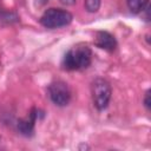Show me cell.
Wrapping results in <instances>:
<instances>
[{"label": "cell", "mask_w": 151, "mask_h": 151, "mask_svg": "<svg viewBox=\"0 0 151 151\" xmlns=\"http://www.w3.org/2000/svg\"><path fill=\"white\" fill-rule=\"evenodd\" d=\"M72 20L73 15L68 11L52 7L44 12L39 21L46 28H59L70 25Z\"/></svg>", "instance_id": "cell-3"}, {"label": "cell", "mask_w": 151, "mask_h": 151, "mask_svg": "<svg viewBox=\"0 0 151 151\" xmlns=\"http://www.w3.org/2000/svg\"><path fill=\"white\" fill-rule=\"evenodd\" d=\"M144 106L146 107L147 111H150L151 109V99H150V90L146 91L145 93V97H144Z\"/></svg>", "instance_id": "cell-9"}, {"label": "cell", "mask_w": 151, "mask_h": 151, "mask_svg": "<svg viewBox=\"0 0 151 151\" xmlns=\"http://www.w3.org/2000/svg\"><path fill=\"white\" fill-rule=\"evenodd\" d=\"M81 149H90V147H88L86 144H81V145L79 146V150H81Z\"/></svg>", "instance_id": "cell-11"}, {"label": "cell", "mask_w": 151, "mask_h": 151, "mask_svg": "<svg viewBox=\"0 0 151 151\" xmlns=\"http://www.w3.org/2000/svg\"><path fill=\"white\" fill-rule=\"evenodd\" d=\"M48 96L51 101L57 106H66L71 100V90L68 85L63 80H57L50 84Z\"/></svg>", "instance_id": "cell-4"}, {"label": "cell", "mask_w": 151, "mask_h": 151, "mask_svg": "<svg viewBox=\"0 0 151 151\" xmlns=\"http://www.w3.org/2000/svg\"><path fill=\"white\" fill-rule=\"evenodd\" d=\"M126 2L130 12L133 14L144 12V9L149 6V0H127Z\"/></svg>", "instance_id": "cell-7"}, {"label": "cell", "mask_w": 151, "mask_h": 151, "mask_svg": "<svg viewBox=\"0 0 151 151\" xmlns=\"http://www.w3.org/2000/svg\"><path fill=\"white\" fill-rule=\"evenodd\" d=\"M63 5H67V6H70V5H73L74 2H76V0H59Z\"/></svg>", "instance_id": "cell-10"}, {"label": "cell", "mask_w": 151, "mask_h": 151, "mask_svg": "<svg viewBox=\"0 0 151 151\" xmlns=\"http://www.w3.org/2000/svg\"><path fill=\"white\" fill-rule=\"evenodd\" d=\"M92 63V51L87 45H76L63 57L61 67L65 71H80L87 68Z\"/></svg>", "instance_id": "cell-1"}, {"label": "cell", "mask_w": 151, "mask_h": 151, "mask_svg": "<svg viewBox=\"0 0 151 151\" xmlns=\"http://www.w3.org/2000/svg\"><path fill=\"white\" fill-rule=\"evenodd\" d=\"M93 105L98 111H104L111 100L112 88L110 83L104 78H96L91 84Z\"/></svg>", "instance_id": "cell-2"}, {"label": "cell", "mask_w": 151, "mask_h": 151, "mask_svg": "<svg viewBox=\"0 0 151 151\" xmlns=\"http://www.w3.org/2000/svg\"><path fill=\"white\" fill-rule=\"evenodd\" d=\"M100 4H101V0H85L84 6L88 13H96L100 8Z\"/></svg>", "instance_id": "cell-8"}, {"label": "cell", "mask_w": 151, "mask_h": 151, "mask_svg": "<svg viewBox=\"0 0 151 151\" xmlns=\"http://www.w3.org/2000/svg\"><path fill=\"white\" fill-rule=\"evenodd\" d=\"M93 42L98 48H101L107 52L116 51L117 45H118L116 38L107 31H98L94 35Z\"/></svg>", "instance_id": "cell-5"}, {"label": "cell", "mask_w": 151, "mask_h": 151, "mask_svg": "<svg viewBox=\"0 0 151 151\" xmlns=\"http://www.w3.org/2000/svg\"><path fill=\"white\" fill-rule=\"evenodd\" d=\"M37 118H38V110L32 109L27 118L18 120V124H17L18 131L25 137H31L34 132V124H35Z\"/></svg>", "instance_id": "cell-6"}]
</instances>
